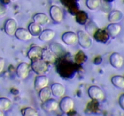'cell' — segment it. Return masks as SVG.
Returning a JSON list of instances; mask_svg holds the SVG:
<instances>
[{"label": "cell", "mask_w": 124, "mask_h": 116, "mask_svg": "<svg viewBox=\"0 0 124 116\" xmlns=\"http://www.w3.org/2000/svg\"><path fill=\"white\" fill-rule=\"evenodd\" d=\"M31 66L34 73L38 75L44 74L48 70V64L46 63L41 58L32 61Z\"/></svg>", "instance_id": "obj_1"}, {"label": "cell", "mask_w": 124, "mask_h": 116, "mask_svg": "<svg viewBox=\"0 0 124 116\" xmlns=\"http://www.w3.org/2000/svg\"><path fill=\"white\" fill-rule=\"evenodd\" d=\"M77 35V41L80 45L85 49L89 48L92 44V40L89 34L83 30H79Z\"/></svg>", "instance_id": "obj_2"}, {"label": "cell", "mask_w": 124, "mask_h": 116, "mask_svg": "<svg viewBox=\"0 0 124 116\" xmlns=\"http://www.w3.org/2000/svg\"><path fill=\"white\" fill-rule=\"evenodd\" d=\"M88 94L91 99L97 101H102L105 97V94L103 91L99 86L96 85L91 86L88 88Z\"/></svg>", "instance_id": "obj_3"}, {"label": "cell", "mask_w": 124, "mask_h": 116, "mask_svg": "<svg viewBox=\"0 0 124 116\" xmlns=\"http://www.w3.org/2000/svg\"><path fill=\"white\" fill-rule=\"evenodd\" d=\"M74 102L73 99L69 96L62 98L59 103V108L61 111L64 113H68L73 109Z\"/></svg>", "instance_id": "obj_4"}, {"label": "cell", "mask_w": 124, "mask_h": 116, "mask_svg": "<svg viewBox=\"0 0 124 116\" xmlns=\"http://www.w3.org/2000/svg\"><path fill=\"white\" fill-rule=\"evenodd\" d=\"M49 15L51 19L56 22H60L63 18V13L62 9L57 6H52L50 8Z\"/></svg>", "instance_id": "obj_5"}, {"label": "cell", "mask_w": 124, "mask_h": 116, "mask_svg": "<svg viewBox=\"0 0 124 116\" xmlns=\"http://www.w3.org/2000/svg\"><path fill=\"white\" fill-rule=\"evenodd\" d=\"M59 106L58 102L54 99H49L45 102H43L41 104V108L46 112H51L56 111Z\"/></svg>", "instance_id": "obj_6"}, {"label": "cell", "mask_w": 124, "mask_h": 116, "mask_svg": "<svg viewBox=\"0 0 124 116\" xmlns=\"http://www.w3.org/2000/svg\"><path fill=\"white\" fill-rule=\"evenodd\" d=\"M49 79L44 74H40L35 77L34 81V87L37 91H40L42 88L48 86Z\"/></svg>", "instance_id": "obj_7"}, {"label": "cell", "mask_w": 124, "mask_h": 116, "mask_svg": "<svg viewBox=\"0 0 124 116\" xmlns=\"http://www.w3.org/2000/svg\"><path fill=\"white\" fill-rule=\"evenodd\" d=\"M30 71V65L27 62H21L16 68V74L20 79H24L27 77Z\"/></svg>", "instance_id": "obj_8"}, {"label": "cell", "mask_w": 124, "mask_h": 116, "mask_svg": "<svg viewBox=\"0 0 124 116\" xmlns=\"http://www.w3.org/2000/svg\"><path fill=\"white\" fill-rule=\"evenodd\" d=\"M17 29V23L14 19H9L4 24V32L9 36L15 35Z\"/></svg>", "instance_id": "obj_9"}, {"label": "cell", "mask_w": 124, "mask_h": 116, "mask_svg": "<svg viewBox=\"0 0 124 116\" xmlns=\"http://www.w3.org/2000/svg\"><path fill=\"white\" fill-rule=\"evenodd\" d=\"M43 48L39 46H34L31 47L27 52V56L31 61H35L41 58Z\"/></svg>", "instance_id": "obj_10"}, {"label": "cell", "mask_w": 124, "mask_h": 116, "mask_svg": "<svg viewBox=\"0 0 124 116\" xmlns=\"http://www.w3.org/2000/svg\"><path fill=\"white\" fill-rule=\"evenodd\" d=\"M15 36L20 41H29L32 38V35L30 33L29 30L24 28H18L15 32Z\"/></svg>", "instance_id": "obj_11"}, {"label": "cell", "mask_w": 124, "mask_h": 116, "mask_svg": "<svg viewBox=\"0 0 124 116\" xmlns=\"http://www.w3.org/2000/svg\"><path fill=\"white\" fill-rule=\"evenodd\" d=\"M52 94L57 97H62L65 94L66 89L63 85L60 83H54L51 86Z\"/></svg>", "instance_id": "obj_12"}, {"label": "cell", "mask_w": 124, "mask_h": 116, "mask_svg": "<svg viewBox=\"0 0 124 116\" xmlns=\"http://www.w3.org/2000/svg\"><path fill=\"white\" fill-rule=\"evenodd\" d=\"M41 59L48 64H53L57 59V55L51 49L43 48L41 54Z\"/></svg>", "instance_id": "obj_13"}, {"label": "cell", "mask_w": 124, "mask_h": 116, "mask_svg": "<svg viewBox=\"0 0 124 116\" xmlns=\"http://www.w3.org/2000/svg\"><path fill=\"white\" fill-rule=\"evenodd\" d=\"M109 62L114 68H120L123 65L124 59L118 53H113L109 57Z\"/></svg>", "instance_id": "obj_14"}, {"label": "cell", "mask_w": 124, "mask_h": 116, "mask_svg": "<svg viewBox=\"0 0 124 116\" xmlns=\"http://www.w3.org/2000/svg\"><path fill=\"white\" fill-rule=\"evenodd\" d=\"M62 39L65 44L68 45H71L77 42V35L73 32H66L63 34Z\"/></svg>", "instance_id": "obj_15"}, {"label": "cell", "mask_w": 124, "mask_h": 116, "mask_svg": "<svg viewBox=\"0 0 124 116\" xmlns=\"http://www.w3.org/2000/svg\"><path fill=\"white\" fill-rule=\"evenodd\" d=\"M55 32L51 29H45L43 30L39 36V39L43 42H48L54 38Z\"/></svg>", "instance_id": "obj_16"}, {"label": "cell", "mask_w": 124, "mask_h": 116, "mask_svg": "<svg viewBox=\"0 0 124 116\" xmlns=\"http://www.w3.org/2000/svg\"><path fill=\"white\" fill-rule=\"evenodd\" d=\"M106 30L109 36L111 37H116L120 33L121 27L117 23H111L108 25Z\"/></svg>", "instance_id": "obj_17"}, {"label": "cell", "mask_w": 124, "mask_h": 116, "mask_svg": "<svg viewBox=\"0 0 124 116\" xmlns=\"http://www.w3.org/2000/svg\"><path fill=\"white\" fill-rule=\"evenodd\" d=\"M34 22L41 25V26H44V25L47 24L49 22V18L47 16L46 14L44 13H38L35 14L33 17Z\"/></svg>", "instance_id": "obj_18"}, {"label": "cell", "mask_w": 124, "mask_h": 116, "mask_svg": "<svg viewBox=\"0 0 124 116\" xmlns=\"http://www.w3.org/2000/svg\"><path fill=\"white\" fill-rule=\"evenodd\" d=\"M28 30L32 35L34 36H39L41 32L43 31L41 25L35 22H31L28 27Z\"/></svg>", "instance_id": "obj_19"}, {"label": "cell", "mask_w": 124, "mask_h": 116, "mask_svg": "<svg viewBox=\"0 0 124 116\" xmlns=\"http://www.w3.org/2000/svg\"><path fill=\"white\" fill-rule=\"evenodd\" d=\"M123 14L119 10H113L111 12L108 16V19L111 23H117L122 20Z\"/></svg>", "instance_id": "obj_20"}, {"label": "cell", "mask_w": 124, "mask_h": 116, "mask_svg": "<svg viewBox=\"0 0 124 116\" xmlns=\"http://www.w3.org/2000/svg\"><path fill=\"white\" fill-rule=\"evenodd\" d=\"M94 37L99 42H107V40L109 39V35H108L107 30H102L101 29H98L94 34Z\"/></svg>", "instance_id": "obj_21"}, {"label": "cell", "mask_w": 124, "mask_h": 116, "mask_svg": "<svg viewBox=\"0 0 124 116\" xmlns=\"http://www.w3.org/2000/svg\"><path fill=\"white\" fill-rule=\"evenodd\" d=\"M51 94L52 92H51V88L47 86L39 91V98L41 102H45L47 99H50Z\"/></svg>", "instance_id": "obj_22"}, {"label": "cell", "mask_w": 124, "mask_h": 116, "mask_svg": "<svg viewBox=\"0 0 124 116\" xmlns=\"http://www.w3.org/2000/svg\"><path fill=\"white\" fill-rule=\"evenodd\" d=\"M111 83L118 88L124 89V77L120 75L114 76L111 78Z\"/></svg>", "instance_id": "obj_23"}, {"label": "cell", "mask_w": 124, "mask_h": 116, "mask_svg": "<svg viewBox=\"0 0 124 116\" xmlns=\"http://www.w3.org/2000/svg\"><path fill=\"white\" fill-rule=\"evenodd\" d=\"M11 106V101L6 97L0 98V110L2 111H7Z\"/></svg>", "instance_id": "obj_24"}, {"label": "cell", "mask_w": 124, "mask_h": 116, "mask_svg": "<svg viewBox=\"0 0 124 116\" xmlns=\"http://www.w3.org/2000/svg\"><path fill=\"white\" fill-rule=\"evenodd\" d=\"M21 114L24 116H37L39 115L37 110L32 107L24 108L21 110Z\"/></svg>", "instance_id": "obj_25"}, {"label": "cell", "mask_w": 124, "mask_h": 116, "mask_svg": "<svg viewBox=\"0 0 124 116\" xmlns=\"http://www.w3.org/2000/svg\"><path fill=\"white\" fill-rule=\"evenodd\" d=\"M87 7L92 10H96L101 4L100 0H86V1Z\"/></svg>", "instance_id": "obj_26"}, {"label": "cell", "mask_w": 124, "mask_h": 116, "mask_svg": "<svg viewBox=\"0 0 124 116\" xmlns=\"http://www.w3.org/2000/svg\"><path fill=\"white\" fill-rule=\"evenodd\" d=\"M86 28L87 33L89 35H94L95 33L99 29L97 28L96 25H95V24L93 23V22H89L86 27Z\"/></svg>", "instance_id": "obj_27"}, {"label": "cell", "mask_w": 124, "mask_h": 116, "mask_svg": "<svg viewBox=\"0 0 124 116\" xmlns=\"http://www.w3.org/2000/svg\"><path fill=\"white\" fill-rule=\"evenodd\" d=\"M6 13V7L4 4L0 3V16H3Z\"/></svg>", "instance_id": "obj_28"}, {"label": "cell", "mask_w": 124, "mask_h": 116, "mask_svg": "<svg viewBox=\"0 0 124 116\" xmlns=\"http://www.w3.org/2000/svg\"><path fill=\"white\" fill-rule=\"evenodd\" d=\"M119 104L121 108L124 110V94H121L119 97Z\"/></svg>", "instance_id": "obj_29"}, {"label": "cell", "mask_w": 124, "mask_h": 116, "mask_svg": "<svg viewBox=\"0 0 124 116\" xmlns=\"http://www.w3.org/2000/svg\"><path fill=\"white\" fill-rule=\"evenodd\" d=\"M5 66V61L3 58H0V74L3 72Z\"/></svg>", "instance_id": "obj_30"}, {"label": "cell", "mask_w": 124, "mask_h": 116, "mask_svg": "<svg viewBox=\"0 0 124 116\" xmlns=\"http://www.w3.org/2000/svg\"><path fill=\"white\" fill-rule=\"evenodd\" d=\"M4 112H3V111L0 110V116H4Z\"/></svg>", "instance_id": "obj_31"}, {"label": "cell", "mask_w": 124, "mask_h": 116, "mask_svg": "<svg viewBox=\"0 0 124 116\" xmlns=\"http://www.w3.org/2000/svg\"><path fill=\"white\" fill-rule=\"evenodd\" d=\"M105 1H108V2H112V1H113L114 0H105Z\"/></svg>", "instance_id": "obj_32"}, {"label": "cell", "mask_w": 124, "mask_h": 116, "mask_svg": "<svg viewBox=\"0 0 124 116\" xmlns=\"http://www.w3.org/2000/svg\"><path fill=\"white\" fill-rule=\"evenodd\" d=\"M10 1H12V2H14V1H17V0H10Z\"/></svg>", "instance_id": "obj_33"}]
</instances>
